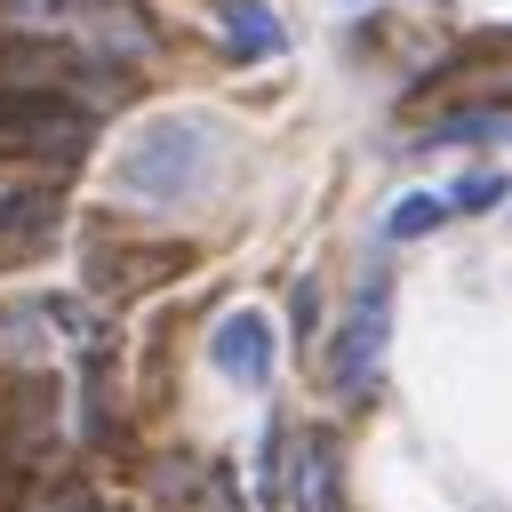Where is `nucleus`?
I'll list each match as a JSON object with an SVG mask.
<instances>
[{
    "label": "nucleus",
    "mask_w": 512,
    "mask_h": 512,
    "mask_svg": "<svg viewBox=\"0 0 512 512\" xmlns=\"http://www.w3.org/2000/svg\"><path fill=\"white\" fill-rule=\"evenodd\" d=\"M56 408H64L56 376H40L32 360L0 368V504H16L32 480H48V456H56V432H64Z\"/></svg>",
    "instance_id": "nucleus-1"
},
{
    "label": "nucleus",
    "mask_w": 512,
    "mask_h": 512,
    "mask_svg": "<svg viewBox=\"0 0 512 512\" xmlns=\"http://www.w3.org/2000/svg\"><path fill=\"white\" fill-rule=\"evenodd\" d=\"M208 184V128L168 112V120H144L120 152V192L144 200V208H176Z\"/></svg>",
    "instance_id": "nucleus-2"
},
{
    "label": "nucleus",
    "mask_w": 512,
    "mask_h": 512,
    "mask_svg": "<svg viewBox=\"0 0 512 512\" xmlns=\"http://www.w3.org/2000/svg\"><path fill=\"white\" fill-rule=\"evenodd\" d=\"M96 144V112L72 88H0V160L72 168Z\"/></svg>",
    "instance_id": "nucleus-3"
},
{
    "label": "nucleus",
    "mask_w": 512,
    "mask_h": 512,
    "mask_svg": "<svg viewBox=\"0 0 512 512\" xmlns=\"http://www.w3.org/2000/svg\"><path fill=\"white\" fill-rule=\"evenodd\" d=\"M384 336H392V296H384V280H360L352 312H344V320H336V336H328L320 376H328L336 392H360V384L376 376V360H384Z\"/></svg>",
    "instance_id": "nucleus-4"
},
{
    "label": "nucleus",
    "mask_w": 512,
    "mask_h": 512,
    "mask_svg": "<svg viewBox=\"0 0 512 512\" xmlns=\"http://www.w3.org/2000/svg\"><path fill=\"white\" fill-rule=\"evenodd\" d=\"M56 216H64V200H56L48 176L0 168V264H32L56 240Z\"/></svg>",
    "instance_id": "nucleus-5"
},
{
    "label": "nucleus",
    "mask_w": 512,
    "mask_h": 512,
    "mask_svg": "<svg viewBox=\"0 0 512 512\" xmlns=\"http://www.w3.org/2000/svg\"><path fill=\"white\" fill-rule=\"evenodd\" d=\"M208 360H216L240 392L272 384V320H264V312H224L216 336H208Z\"/></svg>",
    "instance_id": "nucleus-6"
},
{
    "label": "nucleus",
    "mask_w": 512,
    "mask_h": 512,
    "mask_svg": "<svg viewBox=\"0 0 512 512\" xmlns=\"http://www.w3.org/2000/svg\"><path fill=\"white\" fill-rule=\"evenodd\" d=\"M440 88H456V96H480V104H512V32H488V40H472L448 72H440Z\"/></svg>",
    "instance_id": "nucleus-7"
},
{
    "label": "nucleus",
    "mask_w": 512,
    "mask_h": 512,
    "mask_svg": "<svg viewBox=\"0 0 512 512\" xmlns=\"http://www.w3.org/2000/svg\"><path fill=\"white\" fill-rule=\"evenodd\" d=\"M216 40H224V56L256 64V56H280L288 24H280L272 0H216Z\"/></svg>",
    "instance_id": "nucleus-8"
},
{
    "label": "nucleus",
    "mask_w": 512,
    "mask_h": 512,
    "mask_svg": "<svg viewBox=\"0 0 512 512\" xmlns=\"http://www.w3.org/2000/svg\"><path fill=\"white\" fill-rule=\"evenodd\" d=\"M184 264H192V248H96L88 272H96V288H152Z\"/></svg>",
    "instance_id": "nucleus-9"
},
{
    "label": "nucleus",
    "mask_w": 512,
    "mask_h": 512,
    "mask_svg": "<svg viewBox=\"0 0 512 512\" xmlns=\"http://www.w3.org/2000/svg\"><path fill=\"white\" fill-rule=\"evenodd\" d=\"M48 328H56L48 304H16V312H0V360H40Z\"/></svg>",
    "instance_id": "nucleus-10"
},
{
    "label": "nucleus",
    "mask_w": 512,
    "mask_h": 512,
    "mask_svg": "<svg viewBox=\"0 0 512 512\" xmlns=\"http://www.w3.org/2000/svg\"><path fill=\"white\" fill-rule=\"evenodd\" d=\"M424 232H440V200H432V192H408V200H392V216H384V240H424Z\"/></svg>",
    "instance_id": "nucleus-11"
},
{
    "label": "nucleus",
    "mask_w": 512,
    "mask_h": 512,
    "mask_svg": "<svg viewBox=\"0 0 512 512\" xmlns=\"http://www.w3.org/2000/svg\"><path fill=\"white\" fill-rule=\"evenodd\" d=\"M296 496H304V512H328V448L320 440L296 448Z\"/></svg>",
    "instance_id": "nucleus-12"
},
{
    "label": "nucleus",
    "mask_w": 512,
    "mask_h": 512,
    "mask_svg": "<svg viewBox=\"0 0 512 512\" xmlns=\"http://www.w3.org/2000/svg\"><path fill=\"white\" fill-rule=\"evenodd\" d=\"M448 200H456V208H496V200H504V176H464Z\"/></svg>",
    "instance_id": "nucleus-13"
}]
</instances>
